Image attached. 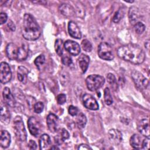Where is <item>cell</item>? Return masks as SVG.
Returning <instances> with one entry per match:
<instances>
[{
  "label": "cell",
  "mask_w": 150,
  "mask_h": 150,
  "mask_svg": "<svg viewBox=\"0 0 150 150\" xmlns=\"http://www.w3.org/2000/svg\"><path fill=\"white\" fill-rule=\"evenodd\" d=\"M54 47H55V50L57 54L59 56H62L63 54V48H64L63 41L60 39H57L55 42Z\"/></svg>",
  "instance_id": "27"
},
{
  "label": "cell",
  "mask_w": 150,
  "mask_h": 150,
  "mask_svg": "<svg viewBox=\"0 0 150 150\" xmlns=\"http://www.w3.org/2000/svg\"><path fill=\"white\" fill-rule=\"evenodd\" d=\"M77 125L78 127L80 129L84 128L86 123H87V118L86 115L83 112H80L77 117L76 120Z\"/></svg>",
  "instance_id": "26"
},
{
  "label": "cell",
  "mask_w": 150,
  "mask_h": 150,
  "mask_svg": "<svg viewBox=\"0 0 150 150\" xmlns=\"http://www.w3.org/2000/svg\"><path fill=\"white\" fill-rule=\"evenodd\" d=\"M22 34L28 40H37L40 36L41 29L36 19L29 13H25L23 16Z\"/></svg>",
  "instance_id": "2"
},
{
  "label": "cell",
  "mask_w": 150,
  "mask_h": 150,
  "mask_svg": "<svg viewBox=\"0 0 150 150\" xmlns=\"http://www.w3.org/2000/svg\"><path fill=\"white\" fill-rule=\"evenodd\" d=\"M108 137L110 142L115 145L119 144L122 139L121 132L116 129H110L108 132Z\"/></svg>",
  "instance_id": "15"
},
{
  "label": "cell",
  "mask_w": 150,
  "mask_h": 150,
  "mask_svg": "<svg viewBox=\"0 0 150 150\" xmlns=\"http://www.w3.org/2000/svg\"><path fill=\"white\" fill-rule=\"evenodd\" d=\"M39 148L40 149H47L50 148L51 145V140L50 137L46 134H44L42 135L39 139Z\"/></svg>",
  "instance_id": "22"
},
{
  "label": "cell",
  "mask_w": 150,
  "mask_h": 150,
  "mask_svg": "<svg viewBox=\"0 0 150 150\" xmlns=\"http://www.w3.org/2000/svg\"><path fill=\"white\" fill-rule=\"evenodd\" d=\"M28 74V70L23 67L20 66L18 67L17 75L18 80L23 84H25L27 81V75Z\"/></svg>",
  "instance_id": "25"
},
{
  "label": "cell",
  "mask_w": 150,
  "mask_h": 150,
  "mask_svg": "<svg viewBox=\"0 0 150 150\" xmlns=\"http://www.w3.org/2000/svg\"><path fill=\"white\" fill-rule=\"evenodd\" d=\"M145 46L148 49V47H149V40H147V41L145 43Z\"/></svg>",
  "instance_id": "46"
},
{
  "label": "cell",
  "mask_w": 150,
  "mask_h": 150,
  "mask_svg": "<svg viewBox=\"0 0 150 150\" xmlns=\"http://www.w3.org/2000/svg\"><path fill=\"white\" fill-rule=\"evenodd\" d=\"M143 139L137 134L132 135L130 138V144L135 149H142Z\"/></svg>",
  "instance_id": "23"
},
{
  "label": "cell",
  "mask_w": 150,
  "mask_h": 150,
  "mask_svg": "<svg viewBox=\"0 0 150 150\" xmlns=\"http://www.w3.org/2000/svg\"><path fill=\"white\" fill-rule=\"evenodd\" d=\"M79 149H91V148L86 144H81L79 146Z\"/></svg>",
  "instance_id": "43"
},
{
  "label": "cell",
  "mask_w": 150,
  "mask_h": 150,
  "mask_svg": "<svg viewBox=\"0 0 150 150\" xmlns=\"http://www.w3.org/2000/svg\"><path fill=\"white\" fill-rule=\"evenodd\" d=\"M50 149H59V147H57L56 145H53V146H51V147L50 148Z\"/></svg>",
  "instance_id": "45"
},
{
  "label": "cell",
  "mask_w": 150,
  "mask_h": 150,
  "mask_svg": "<svg viewBox=\"0 0 150 150\" xmlns=\"http://www.w3.org/2000/svg\"><path fill=\"white\" fill-rule=\"evenodd\" d=\"M28 125L30 133L35 137H38L42 131V125L34 117H30L28 121Z\"/></svg>",
  "instance_id": "8"
},
{
  "label": "cell",
  "mask_w": 150,
  "mask_h": 150,
  "mask_svg": "<svg viewBox=\"0 0 150 150\" xmlns=\"http://www.w3.org/2000/svg\"><path fill=\"white\" fill-rule=\"evenodd\" d=\"M57 102L59 104H63L66 101V96L64 94H60L57 96Z\"/></svg>",
  "instance_id": "37"
},
{
  "label": "cell",
  "mask_w": 150,
  "mask_h": 150,
  "mask_svg": "<svg viewBox=\"0 0 150 150\" xmlns=\"http://www.w3.org/2000/svg\"><path fill=\"white\" fill-rule=\"evenodd\" d=\"M43 108H44V105H43V103L42 102H40V101H39V102H37L34 107H33V109H34V111L36 112V113H38V114H39L43 110Z\"/></svg>",
  "instance_id": "35"
},
{
  "label": "cell",
  "mask_w": 150,
  "mask_h": 150,
  "mask_svg": "<svg viewBox=\"0 0 150 150\" xmlns=\"http://www.w3.org/2000/svg\"><path fill=\"white\" fill-rule=\"evenodd\" d=\"M79 66L83 73H84L88 66L89 62H90V58L89 57L84 54H81L78 59Z\"/></svg>",
  "instance_id": "21"
},
{
  "label": "cell",
  "mask_w": 150,
  "mask_h": 150,
  "mask_svg": "<svg viewBox=\"0 0 150 150\" xmlns=\"http://www.w3.org/2000/svg\"><path fill=\"white\" fill-rule=\"evenodd\" d=\"M62 62L63 64L66 66H70L72 63V59L68 55H63L62 56Z\"/></svg>",
  "instance_id": "36"
},
{
  "label": "cell",
  "mask_w": 150,
  "mask_h": 150,
  "mask_svg": "<svg viewBox=\"0 0 150 150\" xmlns=\"http://www.w3.org/2000/svg\"><path fill=\"white\" fill-rule=\"evenodd\" d=\"M19 47L13 43H9L6 47V54L10 60H17Z\"/></svg>",
  "instance_id": "13"
},
{
  "label": "cell",
  "mask_w": 150,
  "mask_h": 150,
  "mask_svg": "<svg viewBox=\"0 0 150 150\" xmlns=\"http://www.w3.org/2000/svg\"><path fill=\"white\" fill-rule=\"evenodd\" d=\"M98 56L103 60H111L114 59V54L111 46L107 42H101L98 48Z\"/></svg>",
  "instance_id": "6"
},
{
  "label": "cell",
  "mask_w": 150,
  "mask_h": 150,
  "mask_svg": "<svg viewBox=\"0 0 150 150\" xmlns=\"http://www.w3.org/2000/svg\"><path fill=\"white\" fill-rule=\"evenodd\" d=\"M61 138H62V139L63 141L66 140V139H67L69 138V132L64 128H63L61 131V132H60V135Z\"/></svg>",
  "instance_id": "40"
},
{
  "label": "cell",
  "mask_w": 150,
  "mask_h": 150,
  "mask_svg": "<svg viewBox=\"0 0 150 150\" xmlns=\"http://www.w3.org/2000/svg\"><path fill=\"white\" fill-rule=\"evenodd\" d=\"M82 100L84 107L87 109L91 110H97L99 108V105L96 100L89 94H84L82 97Z\"/></svg>",
  "instance_id": "9"
},
{
  "label": "cell",
  "mask_w": 150,
  "mask_h": 150,
  "mask_svg": "<svg viewBox=\"0 0 150 150\" xmlns=\"http://www.w3.org/2000/svg\"><path fill=\"white\" fill-rule=\"evenodd\" d=\"M107 81L110 84V85L112 88L115 89L117 87V81H116L115 76L112 73H108L107 76Z\"/></svg>",
  "instance_id": "31"
},
{
  "label": "cell",
  "mask_w": 150,
  "mask_h": 150,
  "mask_svg": "<svg viewBox=\"0 0 150 150\" xmlns=\"http://www.w3.org/2000/svg\"><path fill=\"white\" fill-rule=\"evenodd\" d=\"M59 79L60 83L62 84V85L66 86L67 84L70 80L69 74L67 72L62 71V72H60V74H59Z\"/></svg>",
  "instance_id": "30"
},
{
  "label": "cell",
  "mask_w": 150,
  "mask_h": 150,
  "mask_svg": "<svg viewBox=\"0 0 150 150\" xmlns=\"http://www.w3.org/2000/svg\"><path fill=\"white\" fill-rule=\"evenodd\" d=\"M78 108L73 105H70L69 107L68 111L69 113L71 115V116H75L77 115L78 114Z\"/></svg>",
  "instance_id": "38"
},
{
  "label": "cell",
  "mask_w": 150,
  "mask_h": 150,
  "mask_svg": "<svg viewBox=\"0 0 150 150\" xmlns=\"http://www.w3.org/2000/svg\"><path fill=\"white\" fill-rule=\"evenodd\" d=\"M104 101L107 105H110L113 102L112 97L111 96L110 89L108 87H106L104 90Z\"/></svg>",
  "instance_id": "29"
},
{
  "label": "cell",
  "mask_w": 150,
  "mask_h": 150,
  "mask_svg": "<svg viewBox=\"0 0 150 150\" xmlns=\"http://www.w3.org/2000/svg\"><path fill=\"white\" fill-rule=\"evenodd\" d=\"M3 99L5 103L9 107H14L16 105V101L11 93L9 88L6 87L4 88L2 91Z\"/></svg>",
  "instance_id": "14"
},
{
  "label": "cell",
  "mask_w": 150,
  "mask_h": 150,
  "mask_svg": "<svg viewBox=\"0 0 150 150\" xmlns=\"http://www.w3.org/2000/svg\"><path fill=\"white\" fill-rule=\"evenodd\" d=\"M12 78V72L9 65L6 62H1L0 64V81L2 84L8 83Z\"/></svg>",
  "instance_id": "7"
},
{
  "label": "cell",
  "mask_w": 150,
  "mask_h": 150,
  "mask_svg": "<svg viewBox=\"0 0 150 150\" xmlns=\"http://www.w3.org/2000/svg\"><path fill=\"white\" fill-rule=\"evenodd\" d=\"M68 32L69 35L74 39H80L81 38V31L77 25L73 21H70L69 22Z\"/></svg>",
  "instance_id": "16"
},
{
  "label": "cell",
  "mask_w": 150,
  "mask_h": 150,
  "mask_svg": "<svg viewBox=\"0 0 150 150\" xmlns=\"http://www.w3.org/2000/svg\"><path fill=\"white\" fill-rule=\"evenodd\" d=\"M64 48L73 56H77L80 52V45L77 42L71 40H67L64 43Z\"/></svg>",
  "instance_id": "11"
},
{
  "label": "cell",
  "mask_w": 150,
  "mask_h": 150,
  "mask_svg": "<svg viewBox=\"0 0 150 150\" xmlns=\"http://www.w3.org/2000/svg\"><path fill=\"white\" fill-rule=\"evenodd\" d=\"M8 26L10 28V29H11L12 31H14L15 30V25H14V23H13L12 21H9V22L8 23Z\"/></svg>",
  "instance_id": "44"
},
{
  "label": "cell",
  "mask_w": 150,
  "mask_h": 150,
  "mask_svg": "<svg viewBox=\"0 0 150 150\" xmlns=\"http://www.w3.org/2000/svg\"><path fill=\"white\" fill-rule=\"evenodd\" d=\"M137 129L141 135L149 137V123L148 119H142L137 123Z\"/></svg>",
  "instance_id": "12"
},
{
  "label": "cell",
  "mask_w": 150,
  "mask_h": 150,
  "mask_svg": "<svg viewBox=\"0 0 150 150\" xmlns=\"http://www.w3.org/2000/svg\"><path fill=\"white\" fill-rule=\"evenodd\" d=\"M117 54L121 59L135 64L143 63L145 57L142 49L139 45L133 43L120 47L117 50Z\"/></svg>",
  "instance_id": "1"
},
{
  "label": "cell",
  "mask_w": 150,
  "mask_h": 150,
  "mask_svg": "<svg viewBox=\"0 0 150 150\" xmlns=\"http://www.w3.org/2000/svg\"><path fill=\"white\" fill-rule=\"evenodd\" d=\"M125 13V9L120 8L114 14L112 18V21L114 23H118L124 17Z\"/></svg>",
  "instance_id": "28"
},
{
  "label": "cell",
  "mask_w": 150,
  "mask_h": 150,
  "mask_svg": "<svg viewBox=\"0 0 150 150\" xmlns=\"http://www.w3.org/2000/svg\"><path fill=\"white\" fill-rule=\"evenodd\" d=\"M11 135L6 130H2L0 135V145L3 148H8L11 144Z\"/></svg>",
  "instance_id": "19"
},
{
  "label": "cell",
  "mask_w": 150,
  "mask_h": 150,
  "mask_svg": "<svg viewBox=\"0 0 150 150\" xmlns=\"http://www.w3.org/2000/svg\"><path fill=\"white\" fill-rule=\"evenodd\" d=\"M28 56V47L25 44H22L19 48V52L17 57L18 61H23L26 59Z\"/></svg>",
  "instance_id": "24"
},
{
  "label": "cell",
  "mask_w": 150,
  "mask_h": 150,
  "mask_svg": "<svg viewBox=\"0 0 150 150\" xmlns=\"http://www.w3.org/2000/svg\"><path fill=\"white\" fill-rule=\"evenodd\" d=\"M45 62V57L43 54L39 55L34 60L35 64L39 69H40V67H42V65H43Z\"/></svg>",
  "instance_id": "33"
},
{
  "label": "cell",
  "mask_w": 150,
  "mask_h": 150,
  "mask_svg": "<svg viewBox=\"0 0 150 150\" xmlns=\"http://www.w3.org/2000/svg\"><path fill=\"white\" fill-rule=\"evenodd\" d=\"M28 147L30 149H36L37 148V145L34 141L30 140L28 144Z\"/></svg>",
  "instance_id": "42"
},
{
  "label": "cell",
  "mask_w": 150,
  "mask_h": 150,
  "mask_svg": "<svg viewBox=\"0 0 150 150\" xmlns=\"http://www.w3.org/2000/svg\"><path fill=\"white\" fill-rule=\"evenodd\" d=\"M14 129L16 138L21 142L25 141L27 138V133L22 118L16 116L13 120Z\"/></svg>",
  "instance_id": "4"
},
{
  "label": "cell",
  "mask_w": 150,
  "mask_h": 150,
  "mask_svg": "<svg viewBox=\"0 0 150 150\" xmlns=\"http://www.w3.org/2000/svg\"><path fill=\"white\" fill-rule=\"evenodd\" d=\"M81 47L83 49L87 52H90L92 50V45L87 39H84L81 42Z\"/></svg>",
  "instance_id": "34"
},
{
  "label": "cell",
  "mask_w": 150,
  "mask_h": 150,
  "mask_svg": "<svg viewBox=\"0 0 150 150\" xmlns=\"http://www.w3.org/2000/svg\"><path fill=\"white\" fill-rule=\"evenodd\" d=\"M149 137H145L143 139L142 144V149H149Z\"/></svg>",
  "instance_id": "39"
},
{
  "label": "cell",
  "mask_w": 150,
  "mask_h": 150,
  "mask_svg": "<svg viewBox=\"0 0 150 150\" xmlns=\"http://www.w3.org/2000/svg\"><path fill=\"white\" fill-rule=\"evenodd\" d=\"M131 77L136 87L139 90H144L149 85L148 80L137 70H133L132 71Z\"/></svg>",
  "instance_id": "5"
},
{
  "label": "cell",
  "mask_w": 150,
  "mask_h": 150,
  "mask_svg": "<svg viewBox=\"0 0 150 150\" xmlns=\"http://www.w3.org/2000/svg\"><path fill=\"white\" fill-rule=\"evenodd\" d=\"M59 10L62 15L68 18L72 17L75 15L74 9L67 4H61L59 7Z\"/></svg>",
  "instance_id": "17"
},
{
  "label": "cell",
  "mask_w": 150,
  "mask_h": 150,
  "mask_svg": "<svg viewBox=\"0 0 150 150\" xmlns=\"http://www.w3.org/2000/svg\"><path fill=\"white\" fill-rule=\"evenodd\" d=\"M8 19V16L6 13L1 12L0 14V24L2 25L5 23Z\"/></svg>",
  "instance_id": "41"
},
{
  "label": "cell",
  "mask_w": 150,
  "mask_h": 150,
  "mask_svg": "<svg viewBox=\"0 0 150 150\" xmlns=\"http://www.w3.org/2000/svg\"><path fill=\"white\" fill-rule=\"evenodd\" d=\"M134 29H135V32L138 34L142 33L144 32L145 29V25L141 22H138L137 23H136L134 25Z\"/></svg>",
  "instance_id": "32"
},
{
  "label": "cell",
  "mask_w": 150,
  "mask_h": 150,
  "mask_svg": "<svg viewBox=\"0 0 150 150\" xmlns=\"http://www.w3.org/2000/svg\"><path fill=\"white\" fill-rule=\"evenodd\" d=\"M1 121L2 123L7 124L9 123L11 119L10 111L8 107L2 104L1 105Z\"/></svg>",
  "instance_id": "20"
},
{
  "label": "cell",
  "mask_w": 150,
  "mask_h": 150,
  "mask_svg": "<svg viewBox=\"0 0 150 150\" xmlns=\"http://www.w3.org/2000/svg\"><path fill=\"white\" fill-rule=\"evenodd\" d=\"M46 123L49 131L52 132H56L59 128V118L54 114H49L46 118Z\"/></svg>",
  "instance_id": "10"
},
{
  "label": "cell",
  "mask_w": 150,
  "mask_h": 150,
  "mask_svg": "<svg viewBox=\"0 0 150 150\" xmlns=\"http://www.w3.org/2000/svg\"><path fill=\"white\" fill-rule=\"evenodd\" d=\"M128 17L129 22L132 25H134L136 23L139 22V19L140 17V14L138 8L134 6H131L129 9Z\"/></svg>",
  "instance_id": "18"
},
{
  "label": "cell",
  "mask_w": 150,
  "mask_h": 150,
  "mask_svg": "<svg viewBox=\"0 0 150 150\" xmlns=\"http://www.w3.org/2000/svg\"><path fill=\"white\" fill-rule=\"evenodd\" d=\"M104 83V78L98 74L90 75L86 79L87 87L91 91H94L100 88Z\"/></svg>",
  "instance_id": "3"
}]
</instances>
